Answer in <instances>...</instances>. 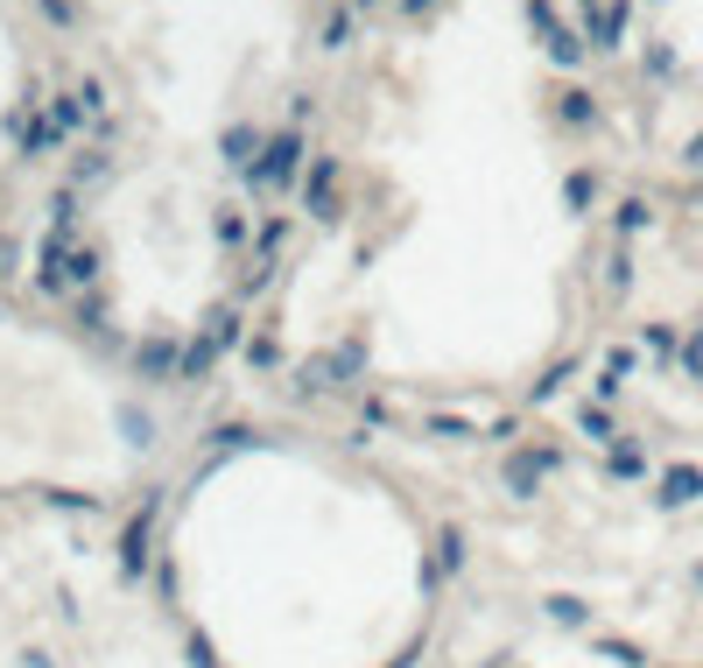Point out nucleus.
<instances>
[{"label":"nucleus","mask_w":703,"mask_h":668,"mask_svg":"<svg viewBox=\"0 0 703 668\" xmlns=\"http://www.w3.org/2000/svg\"><path fill=\"white\" fill-rule=\"evenodd\" d=\"M226 352H247V303H233V295L198 317V338H184L176 388H204V380H212V366L226 360Z\"/></svg>","instance_id":"f257e3e1"},{"label":"nucleus","mask_w":703,"mask_h":668,"mask_svg":"<svg viewBox=\"0 0 703 668\" xmlns=\"http://www.w3.org/2000/svg\"><path fill=\"white\" fill-rule=\"evenodd\" d=\"M605 471H612V479H640V471H648V451H640V437H626V443H612V457H605Z\"/></svg>","instance_id":"bb28decb"},{"label":"nucleus","mask_w":703,"mask_h":668,"mask_svg":"<svg viewBox=\"0 0 703 668\" xmlns=\"http://www.w3.org/2000/svg\"><path fill=\"white\" fill-rule=\"evenodd\" d=\"M577 374V360H556V366H549V374L542 380H535V388H528V401H535V408H542V401H556L563 394V380H570Z\"/></svg>","instance_id":"c756f323"},{"label":"nucleus","mask_w":703,"mask_h":668,"mask_svg":"<svg viewBox=\"0 0 703 668\" xmlns=\"http://www.w3.org/2000/svg\"><path fill=\"white\" fill-rule=\"evenodd\" d=\"M289 388L303 394V401H324V394L338 388V374H331V352H317V360H303V366H296V374H289Z\"/></svg>","instance_id":"f3484780"},{"label":"nucleus","mask_w":703,"mask_h":668,"mask_svg":"<svg viewBox=\"0 0 703 668\" xmlns=\"http://www.w3.org/2000/svg\"><path fill=\"white\" fill-rule=\"evenodd\" d=\"M141 556H148V514L127 528V563H141Z\"/></svg>","instance_id":"c9c22d12"},{"label":"nucleus","mask_w":703,"mask_h":668,"mask_svg":"<svg viewBox=\"0 0 703 668\" xmlns=\"http://www.w3.org/2000/svg\"><path fill=\"white\" fill-rule=\"evenodd\" d=\"M549 121H556L563 134H591L598 127V92H585V85H556V92H549Z\"/></svg>","instance_id":"6e6552de"},{"label":"nucleus","mask_w":703,"mask_h":668,"mask_svg":"<svg viewBox=\"0 0 703 668\" xmlns=\"http://www.w3.org/2000/svg\"><path fill=\"white\" fill-rule=\"evenodd\" d=\"M253 232H261V226H253V212H247L239 198L212 204V240H218V254H239V247L253 254Z\"/></svg>","instance_id":"1a4fd4ad"},{"label":"nucleus","mask_w":703,"mask_h":668,"mask_svg":"<svg viewBox=\"0 0 703 668\" xmlns=\"http://www.w3.org/2000/svg\"><path fill=\"white\" fill-rule=\"evenodd\" d=\"M640 345H648V360H682V331L676 324H640Z\"/></svg>","instance_id":"b1692460"},{"label":"nucleus","mask_w":703,"mask_h":668,"mask_svg":"<svg viewBox=\"0 0 703 668\" xmlns=\"http://www.w3.org/2000/svg\"><path fill=\"white\" fill-rule=\"evenodd\" d=\"M212 443H218V451H239V443H253V429H247V423H218Z\"/></svg>","instance_id":"72a5a7b5"},{"label":"nucleus","mask_w":703,"mask_h":668,"mask_svg":"<svg viewBox=\"0 0 703 668\" xmlns=\"http://www.w3.org/2000/svg\"><path fill=\"white\" fill-rule=\"evenodd\" d=\"M310 42H317L324 56H346L359 42V8H352V0H331V8L317 14V28H310Z\"/></svg>","instance_id":"0eeeda50"},{"label":"nucleus","mask_w":703,"mask_h":668,"mask_svg":"<svg viewBox=\"0 0 703 668\" xmlns=\"http://www.w3.org/2000/svg\"><path fill=\"white\" fill-rule=\"evenodd\" d=\"M366 360H373V338H366V331L338 338V345H331V374H338V388H352V380L366 374Z\"/></svg>","instance_id":"dca6fc26"},{"label":"nucleus","mask_w":703,"mask_h":668,"mask_svg":"<svg viewBox=\"0 0 703 668\" xmlns=\"http://www.w3.org/2000/svg\"><path fill=\"white\" fill-rule=\"evenodd\" d=\"M289 232H296V226H289V212H267V218H261V232H253V254L281 267V247H289Z\"/></svg>","instance_id":"aec40b11"},{"label":"nucleus","mask_w":703,"mask_h":668,"mask_svg":"<svg viewBox=\"0 0 703 668\" xmlns=\"http://www.w3.org/2000/svg\"><path fill=\"white\" fill-rule=\"evenodd\" d=\"M36 14H42L50 28H78V22H85V0H36Z\"/></svg>","instance_id":"7c9ffc66"},{"label":"nucleus","mask_w":703,"mask_h":668,"mask_svg":"<svg viewBox=\"0 0 703 668\" xmlns=\"http://www.w3.org/2000/svg\"><path fill=\"white\" fill-rule=\"evenodd\" d=\"M42 113H50V127L64 134V141H71V134H85V127H92V106H85V92H78V85L50 92V99H42Z\"/></svg>","instance_id":"ddd939ff"},{"label":"nucleus","mask_w":703,"mask_h":668,"mask_svg":"<svg viewBox=\"0 0 703 668\" xmlns=\"http://www.w3.org/2000/svg\"><path fill=\"white\" fill-rule=\"evenodd\" d=\"M394 14H401V22H429V14H437V0H394Z\"/></svg>","instance_id":"e433bc0d"},{"label":"nucleus","mask_w":703,"mask_h":668,"mask_svg":"<svg viewBox=\"0 0 703 668\" xmlns=\"http://www.w3.org/2000/svg\"><path fill=\"white\" fill-rule=\"evenodd\" d=\"M239 360H247V374H275V366H281V338L275 331H253Z\"/></svg>","instance_id":"393cba45"},{"label":"nucleus","mask_w":703,"mask_h":668,"mask_svg":"<svg viewBox=\"0 0 703 668\" xmlns=\"http://www.w3.org/2000/svg\"><path fill=\"white\" fill-rule=\"evenodd\" d=\"M598 198H605V176H598L591 162H577V169L563 176V212H570V218H591Z\"/></svg>","instance_id":"f8f14e48"},{"label":"nucleus","mask_w":703,"mask_h":668,"mask_svg":"<svg viewBox=\"0 0 703 668\" xmlns=\"http://www.w3.org/2000/svg\"><path fill=\"white\" fill-rule=\"evenodd\" d=\"M423 437H437V443H472V437H486V429H478L472 415H423Z\"/></svg>","instance_id":"4be33fe9"},{"label":"nucleus","mask_w":703,"mask_h":668,"mask_svg":"<svg viewBox=\"0 0 703 668\" xmlns=\"http://www.w3.org/2000/svg\"><path fill=\"white\" fill-rule=\"evenodd\" d=\"M99 275H106V254H99L92 240H78V247L64 254V295H92Z\"/></svg>","instance_id":"9b49d317"},{"label":"nucleus","mask_w":703,"mask_h":668,"mask_svg":"<svg viewBox=\"0 0 703 668\" xmlns=\"http://www.w3.org/2000/svg\"><path fill=\"white\" fill-rule=\"evenodd\" d=\"M310 121H317V99L296 92V99H289V127H310Z\"/></svg>","instance_id":"f704fd0d"},{"label":"nucleus","mask_w":703,"mask_h":668,"mask_svg":"<svg viewBox=\"0 0 703 668\" xmlns=\"http://www.w3.org/2000/svg\"><path fill=\"white\" fill-rule=\"evenodd\" d=\"M14 254H22V247H14L8 232H0V275H8V267H14Z\"/></svg>","instance_id":"58836bf2"},{"label":"nucleus","mask_w":703,"mask_h":668,"mask_svg":"<svg viewBox=\"0 0 703 668\" xmlns=\"http://www.w3.org/2000/svg\"><path fill=\"white\" fill-rule=\"evenodd\" d=\"M549 471H556V451H514V457H506V486H514L520 500H528V493H542V479H549Z\"/></svg>","instance_id":"4468645a"},{"label":"nucleus","mask_w":703,"mask_h":668,"mask_svg":"<svg viewBox=\"0 0 703 668\" xmlns=\"http://www.w3.org/2000/svg\"><path fill=\"white\" fill-rule=\"evenodd\" d=\"M134 360V380H141V388H176V366H184V338L176 331H148L141 345L127 352Z\"/></svg>","instance_id":"423d86ee"},{"label":"nucleus","mask_w":703,"mask_h":668,"mask_svg":"<svg viewBox=\"0 0 703 668\" xmlns=\"http://www.w3.org/2000/svg\"><path fill=\"white\" fill-rule=\"evenodd\" d=\"M682 374H690V380H703V317L690 324V338H682Z\"/></svg>","instance_id":"2f4dec72"},{"label":"nucleus","mask_w":703,"mask_h":668,"mask_svg":"<svg viewBox=\"0 0 703 668\" xmlns=\"http://www.w3.org/2000/svg\"><path fill=\"white\" fill-rule=\"evenodd\" d=\"M113 423H120V437H127L134 451H148V443H155V415H148V408H134V401H120V415H113Z\"/></svg>","instance_id":"5701e85b"},{"label":"nucleus","mask_w":703,"mask_h":668,"mask_svg":"<svg viewBox=\"0 0 703 668\" xmlns=\"http://www.w3.org/2000/svg\"><path fill=\"white\" fill-rule=\"evenodd\" d=\"M682 162H690V169L703 176V134H690V148H682Z\"/></svg>","instance_id":"4c0bfd02"},{"label":"nucleus","mask_w":703,"mask_h":668,"mask_svg":"<svg viewBox=\"0 0 703 668\" xmlns=\"http://www.w3.org/2000/svg\"><path fill=\"white\" fill-rule=\"evenodd\" d=\"M346 162L338 155H310V176H303V212L317 218V226H338V212H346Z\"/></svg>","instance_id":"39448f33"},{"label":"nucleus","mask_w":703,"mask_h":668,"mask_svg":"<svg viewBox=\"0 0 703 668\" xmlns=\"http://www.w3.org/2000/svg\"><path fill=\"white\" fill-rule=\"evenodd\" d=\"M577 429H585L591 443H626V429L612 423V408H605V401H585V408H577Z\"/></svg>","instance_id":"412c9836"},{"label":"nucleus","mask_w":703,"mask_h":668,"mask_svg":"<svg viewBox=\"0 0 703 668\" xmlns=\"http://www.w3.org/2000/svg\"><path fill=\"white\" fill-rule=\"evenodd\" d=\"M261 148H267V127H253V121H233L218 134V162H226L233 176H247L253 162H261Z\"/></svg>","instance_id":"9d476101"},{"label":"nucleus","mask_w":703,"mask_h":668,"mask_svg":"<svg viewBox=\"0 0 703 668\" xmlns=\"http://www.w3.org/2000/svg\"><path fill=\"white\" fill-rule=\"evenodd\" d=\"M78 324H85V331H92L99 338V345H113V310H106V295H78Z\"/></svg>","instance_id":"a878e982"},{"label":"nucleus","mask_w":703,"mask_h":668,"mask_svg":"<svg viewBox=\"0 0 703 668\" xmlns=\"http://www.w3.org/2000/svg\"><path fill=\"white\" fill-rule=\"evenodd\" d=\"M703 500V471L696 465H668L662 479H654V507H690Z\"/></svg>","instance_id":"2eb2a0df"},{"label":"nucleus","mask_w":703,"mask_h":668,"mask_svg":"<svg viewBox=\"0 0 703 668\" xmlns=\"http://www.w3.org/2000/svg\"><path fill=\"white\" fill-rule=\"evenodd\" d=\"M648 226H654V204H648V198H619V212H612V240L633 247Z\"/></svg>","instance_id":"a211bd4d"},{"label":"nucleus","mask_w":703,"mask_h":668,"mask_svg":"<svg viewBox=\"0 0 703 668\" xmlns=\"http://www.w3.org/2000/svg\"><path fill=\"white\" fill-rule=\"evenodd\" d=\"M106 169H113V155H106V141H92V148H78V155H71V190H92V184H106Z\"/></svg>","instance_id":"6ab92c4d"},{"label":"nucleus","mask_w":703,"mask_h":668,"mask_svg":"<svg viewBox=\"0 0 703 668\" xmlns=\"http://www.w3.org/2000/svg\"><path fill=\"white\" fill-rule=\"evenodd\" d=\"M352 8H359V22H366V14H380V8H387V0H352Z\"/></svg>","instance_id":"ea45409f"},{"label":"nucleus","mask_w":703,"mask_h":668,"mask_svg":"<svg viewBox=\"0 0 703 668\" xmlns=\"http://www.w3.org/2000/svg\"><path fill=\"white\" fill-rule=\"evenodd\" d=\"M633 289V247H612L605 254V295H626Z\"/></svg>","instance_id":"c85d7f7f"},{"label":"nucleus","mask_w":703,"mask_h":668,"mask_svg":"<svg viewBox=\"0 0 703 668\" xmlns=\"http://www.w3.org/2000/svg\"><path fill=\"white\" fill-rule=\"evenodd\" d=\"M303 176H310V134L303 127H267L261 162H253L239 184H247V198H281V190H303Z\"/></svg>","instance_id":"f03ea898"},{"label":"nucleus","mask_w":703,"mask_h":668,"mask_svg":"<svg viewBox=\"0 0 703 668\" xmlns=\"http://www.w3.org/2000/svg\"><path fill=\"white\" fill-rule=\"evenodd\" d=\"M577 8V36L591 42V56L626 50V22H633V0H570Z\"/></svg>","instance_id":"20e7f679"},{"label":"nucleus","mask_w":703,"mask_h":668,"mask_svg":"<svg viewBox=\"0 0 703 668\" xmlns=\"http://www.w3.org/2000/svg\"><path fill=\"white\" fill-rule=\"evenodd\" d=\"M275 281V261H261V254H247V267H239V289H233V303H253V295Z\"/></svg>","instance_id":"cd10ccee"},{"label":"nucleus","mask_w":703,"mask_h":668,"mask_svg":"<svg viewBox=\"0 0 703 668\" xmlns=\"http://www.w3.org/2000/svg\"><path fill=\"white\" fill-rule=\"evenodd\" d=\"M528 28H535V50H542L549 64L563 71V78L591 64V42L577 36L570 22H563V8H556V0H528Z\"/></svg>","instance_id":"7ed1b4c3"},{"label":"nucleus","mask_w":703,"mask_h":668,"mask_svg":"<svg viewBox=\"0 0 703 668\" xmlns=\"http://www.w3.org/2000/svg\"><path fill=\"white\" fill-rule=\"evenodd\" d=\"M640 64H648V78H668V71H676V50H668V42H648Z\"/></svg>","instance_id":"473e14b6"}]
</instances>
